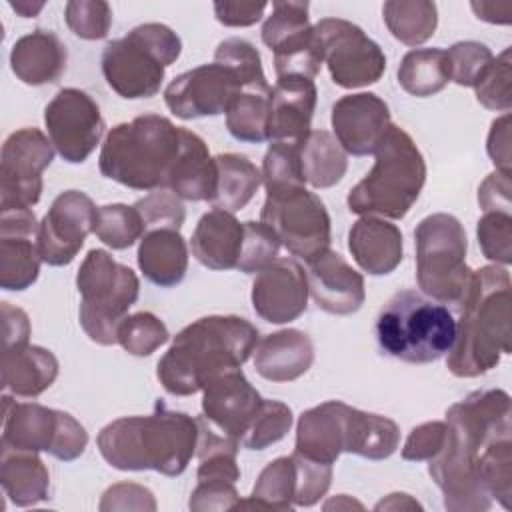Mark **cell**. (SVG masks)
<instances>
[{
	"label": "cell",
	"mask_w": 512,
	"mask_h": 512,
	"mask_svg": "<svg viewBox=\"0 0 512 512\" xmlns=\"http://www.w3.org/2000/svg\"><path fill=\"white\" fill-rule=\"evenodd\" d=\"M446 440L428 474L450 512H482L512 498V406L506 390H474L446 410Z\"/></svg>",
	"instance_id": "cell-1"
},
{
	"label": "cell",
	"mask_w": 512,
	"mask_h": 512,
	"mask_svg": "<svg viewBox=\"0 0 512 512\" xmlns=\"http://www.w3.org/2000/svg\"><path fill=\"white\" fill-rule=\"evenodd\" d=\"M258 340V328L242 316H202L174 336L158 360L156 376L168 394L192 396L214 376L240 368Z\"/></svg>",
	"instance_id": "cell-2"
},
{
	"label": "cell",
	"mask_w": 512,
	"mask_h": 512,
	"mask_svg": "<svg viewBox=\"0 0 512 512\" xmlns=\"http://www.w3.org/2000/svg\"><path fill=\"white\" fill-rule=\"evenodd\" d=\"M510 290L512 280L506 266L490 264L472 270L458 302L456 338L446 356V366L454 376L476 378L510 354Z\"/></svg>",
	"instance_id": "cell-3"
},
{
	"label": "cell",
	"mask_w": 512,
	"mask_h": 512,
	"mask_svg": "<svg viewBox=\"0 0 512 512\" xmlns=\"http://www.w3.org/2000/svg\"><path fill=\"white\" fill-rule=\"evenodd\" d=\"M198 418L156 400L150 416H124L106 424L96 438L102 458L116 470H154L180 476L198 446Z\"/></svg>",
	"instance_id": "cell-4"
},
{
	"label": "cell",
	"mask_w": 512,
	"mask_h": 512,
	"mask_svg": "<svg viewBox=\"0 0 512 512\" xmlns=\"http://www.w3.org/2000/svg\"><path fill=\"white\" fill-rule=\"evenodd\" d=\"M182 128L160 114L116 124L100 150L102 176L132 190H168L182 154Z\"/></svg>",
	"instance_id": "cell-5"
},
{
	"label": "cell",
	"mask_w": 512,
	"mask_h": 512,
	"mask_svg": "<svg viewBox=\"0 0 512 512\" xmlns=\"http://www.w3.org/2000/svg\"><path fill=\"white\" fill-rule=\"evenodd\" d=\"M372 170L348 192V210L358 216L402 220L426 182V162L412 136L390 124L376 146Z\"/></svg>",
	"instance_id": "cell-6"
},
{
	"label": "cell",
	"mask_w": 512,
	"mask_h": 512,
	"mask_svg": "<svg viewBox=\"0 0 512 512\" xmlns=\"http://www.w3.org/2000/svg\"><path fill=\"white\" fill-rule=\"evenodd\" d=\"M374 330L382 354L430 364L450 352L456 320L446 304L416 290H398L380 310Z\"/></svg>",
	"instance_id": "cell-7"
},
{
	"label": "cell",
	"mask_w": 512,
	"mask_h": 512,
	"mask_svg": "<svg viewBox=\"0 0 512 512\" xmlns=\"http://www.w3.org/2000/svg\"><path fill=\"white\" fill-rule=\"evenodd\" d=\"M180 52L182 40L170 26L146 22L104 46L102 74L106 84L126 100L152 98Z\"/></svg>",
	"instance_id": "cell-8"
},
{
	"label": "cell",
	"mask_w": 512,
	"mask_h": 512,
	"mask_svg": "<svg viewBox=\"0 0 512 512\" xmlns=\"http://www.w3.org/2000/svg\"><path fill=\"white\" fill-rule=\"evenodd\" d=\"M76 288L82 298L78 320L86 336L100 346L118 344V326L140 294L136 272L110 252L92 248L78 268Z\"/></svg>",
	"instance_id": "cell-9"
},
{
	"label": "cell",
	"mask_w": 512,
	"mask_h": 512,
	"mask_svg": "<svg viewBox=\"0 0 512 512\" xmlns=\"http://www.w3.org/2000/svg\"><path fill=\"white\" fill-rule=\"evenodd\" d=\"M416 282L422 294L458 304L472 270L466 264L468 240L462 222L446 212L422 218L414 230Z\"/></svg>",
	"instance_id": "cell-10"
},
{
	"label": "cell",
	"mask_w": 512,
	"mask_h": 512,
	"mask_svg": "<svg viewBox=\"0 0 512 512\" xmlns=\"http://www.w3.org/2000/svg\"><path fill=\"white\" fill-rule=\"evenodd\" d=\"M2 446L48 452L58 460L72 462L88 446L86 428L68 412L38 402H16L2 396Z\"/></svg>",
	"instance_id": "cell-11"
},
{
	"label": "cell",
	"mask_w": 512,
	"mask_h": 512,
	"mask_svg": "<svg viewBox=\"0 0 512 512\" xmlns=\"http://www.w3.org/2000/svg\"><path fill=\"white\" fill-rule=\"evenodd\" d=\"M260 222L272 228L280 244L304 262H312L326 252L332 240L326 204L304 186L266 190Z\"/></svg>",
	"instance_id": "cell-12"
},
{
	"label": "cell",
	"mask_w": 512,
	"mask_h": 512,
	"mask_svg": "<svg viewBox=\"0 0 512 512\" xmlns=\"http://www.w3.org/2000/svg\"><path fill=\"white\" fill-rule=\"evenodd\" d=\"M314 34L334 84L362 88L382 78L384 50L358 24L344 18H322L314 24Z\"/></svg>",
	"instance_id": "cell-13"
},
{
	"label": "cell",
	"mask_w": 512,
	"mask_h": 512,
	"mask_svg": "<svg viewBox=\"0 0 512 512\" xmlns=\"http://www.w3.org/2000/svg\"><path fill=\"white\" fill-rule=\"evenodd\" d=\"M54 160L50 138L38 128L12 132L0 154V212L28 210L42 196V172Z\"/></svg>",
	"instance_id": "cell-14"
},
{
	"label": "cell",
	"mask_w": 512,
	"mask_h": 512,
	"mask_svg": "<svg viewBox=\"0 0 512 512\" xmlns=\"http://www.w3.org/2000/svg\"><path fill=\"white\" fill-rule=\"evenodd\" d=\"M54 150L70 164H82L98 146L106 122L96 100L80 88H62L44 108Z\"/></svg>",
	"instance_id": "cell-15"
},
{
	"label": "cell",
	"mask_w": 512,
	"mask_h": 512,
	"mask_svg": "<svg viewBox=\"0 0 512 512\" xmlns=\"http://www.w3.org/2000/svg\"><path fill=\"white\" fill-rule=\"evenodd\" d=\"M240 90V78L228 66L212 62L178 74L164 88V102L176 118L194 120L226 114Z\"/></svg>",
	"instance_id": "cell-16"
},
{
	"label": "cell",
	"mask_w": 512,
	"mask_h": 512,
	"mask_svg": "<svg viewBox=\"0 0 512 512\" xmlns=\"http://www.w3.org/2000/svg\"><path fill=\"white\" fill-rule=\"evenodd\" d=\"M96 206L80 190L60 192L38 226V250L48 266H68L94 232Z\"/></svg>",
	"instance_id": "cell-17"
},
{
	"label": "cell",
	"mask_w": 512,
	"mask_h": 512,
	"mask_svg": "<svg viewBox=\"0 0 512 512\" xmlns=\"http://www.w3.org/2000/svg\"><path fill=\"white\" fill-rule=\"evenodd\" d=\"M202 416L226 438L242 442L264 398L240 368L214 376L202 388Z\"/></svg>",
	"instance_id": "cell-18"
},
{
	"label": "cell",
	"mask_w": 512,
	"mask_h": 512,
	"mask_svg": "<svg viewBox=\"0 0 512 512\" xmlns=\"http://www.w3.org/2000/svg\"><path fill=\"white\" fill-rule=\"evenodd\" d=\"M308 278L292 258H276L256 272L252 282V308L270 324H286L300 318L308 306Z\"/></svg>",
	"instance_id": "cell-19"
},
{
	"label": "cell",
	"mask_w": 512,
	"mask_h": 512,
	"mask_svg": "<svg viewBox=\"0 0 512 512\" xmlns=\"http://www.w3.org/2000/svg\"><path fill=\"white\" fill-rule=\"evenodd\" d=\"M38 222L32 208L0 212V288L22 292L40 274Z\"/></svg>",
	"instance_id": "cell-20"
},
{
	"label": "cell",
	"mask_w": 512,
	"mask_h": 512,
	"mask_svg": "<svg viewBox=\"0 0 512 512\" xmlns=\"http://www.w3.org/2000/svg\"><path fill=\"white\" fill-rule=\"evenodd\" d=\"M334 138L346 154L368 156L376 152L390 122L388 104L374 92L346 94L332 104Z\"/></svg>",
	"instance_id": "cell-21"
},
{
	"label": "cell",
	"mask_w": 512,
	"mask_h": 512,
	"mask_svg": "<svg viewBox=\"0 0 512 512\" xmlns=\"http://www.w3.org/2000/svg\"><path fill=\"white\" fill-rule=\"evenodd\" d=\"M306 278L310 298L328 314H354L366 300L364 276L330 248L308 262Z\"/></svg>",
	"instance_id": "cell-22"
},
{
	"label": "cell",
	"mask_w": 512,
	"mask_h": 512,
	"mask_svg": "<svg viewBox=\"0 0 512 512\" xmlns=\"http://www.w3.org/2000/svg\"><path fill=\"white\" fill-rule=\"evenodd\" d=\"M318 102L314 80L302 76L278 78L272 86L268 108V140L300 142L312 124Z\"/></svg>",
	"instance_id": "cell-23"
},
{
	"label": "cell",
	"mask_w": 512,
	"mask_h": 512,
	"mask_svg": "<svg viewBox=\"0 0 512 512\" xmlns=\"http://www.w3.org/2000/svg\"><path fill=\"white\" fill-rule=\"evenodd\" d=\"M354 262L372 276L394 272L404 258V238L396 224L378 216L358 218L348 232Z\"/></svg>",
	"instance_id": "cell-24"
},
{
	"label": "cell",
	"mask_w": 512,
	"mask_h": 512,
	"mask_svg": "<svg viewBox=\"0 0 512 512\" xmlns=\"http://www.w3.org/2000/svg\"><path fill=\"white\" fill-rule=\"evenodd\" d=\"M256 372L270 382H292L314 362V344L298 328H284L258 340L252 352Z\"/></svg>",
	"instance_id": "cell-25"
},
{
	"label": "cell",
	"mask_w": 512,
	"mask_h": 512,
	"mask_svg": "<svg viewBox=\"0 0 512 512\" xmlns=\"http://www.w3.org/2000/svg\"><path fill=\"white\" fill-rule=\"evenodd\" d=\"M68 50L52 30H34L12 44L10 68L28 86L54 84L66 70Z\"/></svg>",
	"instance_id": "cell-26"
},
{
	"label": "cell",
	"mask_w": 512,
	"mask_h": 512,
	"mask_svg": "<svg viewBox=\"0 0 512 512\" xmlns=\"http://www.w3.org/2000/svg\"><path fill=\"white\" fill-rule=\"evenodd\" d=\"M244 240V222L224 210H210L200 216L192 238V256L208 270H236Z\"/></svg>",
	"instance_id": "cell-27"
},
{
	"label": "cell",
	"mask_w": 512,
	"mask_h": 512,
	"mask_svg": "<svg viewBox=\"0 0 512 512\" xmlns=\"http://www.w3.org/2000/svg\"><path fill=\"white\" fill-rule=\"evenodd\" d=\"M58 376L54 352L34 344L2 348V390L20 398H36Z\"/></svg>",
	"instance_id": "cell-28"
},
{
	"label": "cell",
	"mask_w": 512,
	"mask_h": 512,
	"mask_svg": "<svg viewBox=\"0 0 512 512\" xmlns=\"http://www.w3.org/2000/svg\"><path fill=\"white\" fill-rule=\"evenodd\" d=\"M346 402L328 400L300 414L296 424V452L334 464L344 452Z\"/></svg>",
	"instance_id": "cell-29"
},
{
	"label": "cell",
	"mask_w": 512,
	"mask_h": 512,
	"mask_svg": "<svg viewBox=\"0 0 512 512\" xmlns=\"http://www.w3.org/2000/svg\"><path fill=\"white\" fill-rule=\"evenodd\" d=\"M140 272L160 288L180 284L188 270V246L180 230L156 228L140 238L138 246Z\"/></svg>",
	"instance_id": "cell-30"
},
{
	"label": "cell",
	"mask_w": 512,
	"mask_h": 512,
	"mask_svg": "<svg viewBox=\"0 0 512 512\" xmlns=\"http://www.w3.org/2000/svg\"><path fill=\"white\" fill-rule=\"evenodd\" d=\"M0 484L10 502L20 508L50 498V472L38 452L32 450L2 446Z\"/></svg>",
	"instance_id": "cell-31"
},
{
	"label": "cell",
	"mask_w": 512,
	"mask_h": 512,
	"mask_svg": "<svg viewBox=\"0 0 512 512\" xmlns=\"http://www.w3.org/2000/svg\"><path fill=\"white\" fill-rule=\"evenodd\" d=\"M216 188V164L206 142L192 130L182 128V154L174 166L168 190L180 200H210Z\"/></svg>",
	"instance_id": "cell-32"
},
{
	"label": "cell",
	"mask_w": 512,
	"mask_h": 512,
	"mask_svg": "<svg viewBox=\"0 0 512 512\" xmlns=\"http://www.w3.org/2000/svg\"><path fill=\"white\" fill-rule=\"evenodd\" d=\"M400 444L398 424L374 412H364L346 404L344 412V452L368 460H384Z\"/></svg>",
	"instance_id": "cell-33"
},
{
	"label": "cell",
	"mask_w": 512,
	"mask_h": 512,
	"mask_svg": "<svg viewBox=\"0 0 512 512\" xmlns=\"http://www.w3.org/2000/svg\"><path fill=\"white\" fill-rule=\"evenodd\" d=\"M216 164V188L208 204L214 210L238 212L258 192L262 184V172L244 154L224 152L214 156Z\"/></svg>",
	"instance_id": "cell-34"
},
{
	"label": "cell",
	"mask_w": 512,
	"mask_h": 512,
	"mask_svg": "<svg viewBox=\"0 0 512 512\" xmlns=\"http://www.w3.org/2000/svg\"><path fill=\"white\" fill-rule=\"evenodd\" d=\"M298 156L304 180L312 188H332L348 170L346 152L328 130H310L298 142Z\"/></svg>",
	"instance_id": "cell-35"
},
{
	"label": "cell",
	"mask_w": 512,
	"mask_h": 512,
	"mask_svg": "<svg viewBox=\"0 0 512 512\" xmlns=\"http://www.w3.org/2000/svg\"><path fill=\"white\" fill-rule=\"evenodd\" d=\"M450 82V64L442 48H414L398 66V84L416 98L438 94Z\"/></svg>",
	"instance_id": "cell-36"
},
{
	"label": "cell",
	"mask_w": 512,
	"mask_h": 512,
	"mask_svg": "<svg viewBox=\"0 0 512 512\" xmlns=\"http://www.w3.org/2000/svg\"><path fill=\"white\" fill-rule=\"evenodd\" d=\"M272 88L244 86L226 110V128L232 138L250 144H262L268 140V108Z\"/></svg>",
	"instance_id": "cell-37"
},
{
	"label": "cell",
	"mask_w": 512,
	"mask_h": 512,
	"mask_svg": "<svg viewBox=\"0 0 512 512\" xmlns=\"http://www.w3.org/2000/svg\"><path fill=\"white\" fill-rule=\"evenodd\" d=\"M382 18L396 40L418 46L434 36L438 8L430 0H388L382 6Z\"/></svg>",
	"instance_id": "cell-38"
},
{
	"label": "cell",
	"mask_w": 512,
	"mask_h": 512,
	"mask_svg": "<svg viewBox=\"0 0 512 512\" xmlns=\"http://www.w3.org/2000/svg\"><path fill=\"white\" fill-rule=\"evenodd\" d=\"M296 494V462L290 456H280L264 466L258 474L250 498L238 500L236 508H266L292 510Z\"/></svg>",
	"instance_id": "cell-39"
},
{
	"label": "cell",
	"mask_w": 512,
	"mask_h": 512,
	"mask_svg": "<svg viewBox=\"0 0 512 512\" xmlns=\"http://www.w3.org/2000/svg\"><path fill=\"white\" fill-rule=\"evenodd\" d=\"M274 52V72L278 78L302 76L314 80L324 62L322 48L316 40L314 26L284 40Z\"/></svg>",
	"instance_id": "cell-40"
},
{
	"label": "cell",
	"mask_w": 512,
	"mask_h": 512,
	"mask_svg": "<svg viewBox=\"0 0 512 512\" xmlns=\"http://www.w3.org/2000/svg\"><path fill=\"white\" fill-rule=\"evenodd\" d=\"M94 234L112 250H126L146 234V228L134 206L106 204L96 210Z\"/></svg>",
	"instance_id": "cell-41"
},
{
	"label": "cell",
	"mask_w": 512,
	"mask_h": 512,
	"mask_svg": "<svg viewBox=\"0 0 512 512\" xmlns=\"http://www.w3.org/2000/svg\"><path fill=\"white\" fill-rule=\"evenodd\" d=\"M170 332L166 324L152 312L140 310L126 316L116 332L118 344L132 356H150L166 344Z\"/></svg>",
	"instance_id": "cell-42"
},
{
	"label": "cell",
	"mask_w": 512,
	"mask_h": 512,
	"mask_svg": "<svg viewBox=\"0 0 512 512\" xmlns=\"http://www.w3.org/2000/svg\"><path fill=\"white\" fill-rule=\"evenodd\" d=\"M294 416L288 404L264 398L260 412L244 434L240 446L248 450H266L268 446L280 442L292 428Z\"/></svg>",
	"instance_id": "cell-43"
},
{
	"label": "cell",
	"mask_w": 512,
	"mask_h": 512,
	"mask_svg": "<svg viewBox=\"0 0 512 512\" xmlns=\"http://www.w3.org/2000/svg\"><path fill=\"white\" fill-rule=\"evenodd\" d=\"M476 100L496 112L508 114L512 108V50L504 48L488 66L484 76L474 86Z\"/></svg>",
	"instance_id": "cell-44"
},
{
	"label": "cell",
	"mask_w": 512,
	"mask_h": 512,
	"mask_svg": "<svg viewBox=\"0 0 512 512\" xmlns=\"http://www.w3.org/2000/svg\"><path fill=\"white\" fill-rule=\"evenodd\" d=\"M214 62L228 66L244 86H262L266 82V74L262 68V58L256 46L244 38L230 36L224 38L214 52Z\"/></svg>",
	"instance_id": "cell-45"
},
{
	"label": "cell",
	"mask_w": 512,
	"mask_h": 512,
	"mask_svg": "<svg viewBox=\"0 0 512 512\" xmlns=\"http://www.w3.org/2000/svg\"><path fill=\"white\" fill-rule=\"evenodd\" d=\"M260 172L266 190L306 186L298 156V142H272L264 154Z\"/></svg>",
	"instance_id": "cell-46"
},
{
	"label": "cell",
	"mask_w": 512,
	"mask_h": 512,
	"mask_svg": "<svg viewBox=\"0 0 512 512\" xmlns=\"http://www.w3.org/2000/svg\"><path fill=\"white\" fill-rule=\"evenodd\" d=\"M310 4L308 2H292V0H274L272 12L262 24V42L274 50L284 40L312 28L308 18Z\"/></svg>",
	"instance_id": "cell-47"
},
{
	"label": "cell",
	"mask_w": 512,
	"mask_h": 512,
	"mask_svg": "<svg viewBox=\"0 0 512 512\" xmlns=\"http://www.w3.org/2000/svg\"><path fill=\"white\" fill-rule=\"evenodd\" d=\"M66 26L82 40H102L112 26V8L104 0H70L64 6Z\"/></svg>",
	"instance_id": "cell-48"
},
{
	"label": "cell",
	"mask_w": 512,
	"mask_h": 512,
	"mask_svg": "<svg viewBox=\"0 0 512 512\" xmlns=\"http://www.w3.org/2000/svg\"><path fill=\"white\" fill-rule=\"evenodd\" d=\"M450 64V80L458 86L474 88L494 60L490 48L476 40H462L446 50Z\"/></svg>",
	"instance_id": "cell-49"
},
{
	"label": "cell",
	"mask_w": 512,
	"mask_h": 512,
	"mask_svg": "<svg viewBox=\"0 0 512 512\" xmlns=\"http://www.w3.org/2000/svg\"><path fill=\"white\" fill-rule=\"evenodd\" d=\"M280 240L264 222H244V240L236 270L244 274H256L278 258Z\"/></svg>",
	"instance_id": "cell-50"
},
{
	"label": "cell",
	"mask_w": 512,
	"mask_h": 512,
	"mask_svg": "<svg viewBox=\"0 0 512 512\" xmlns=\"http://www.w3.org/2000/svg\"><path fill=\"white\" fill-rule=\"evenodd\" d=\"M476 236L480 250L488 260L500 266L512 262V214L484 212L478 220Z\"/></svg>",
	"instance_id": "cell-51"
},
{
	"label": "cell",
	"mask_w": 512,
	"mask_h": 512,
	"mask_svg": "<svg viewBox=\"0 0 512 512\" xmlns=\"http://www.w3.org/2000/svg\"><path fill=\"white\" fill-rule=\"evenodd\" d=\"M134 208L138 210L146 232L156 228L180 230L186 218L182 200L170 190H152L148 196L136 200Z\"/></svg>",
	"instance_id": "cell-52"
},
{
	"label": "cell",
	"mask_w": 512,
	"mask_h": 512,
	"mask_svg": "<svg viewBox=\"0 0 512 512\" xmlns=\"http://www.w3.org/2000/svg\"><path fill=\"white\" fill-rule=\"evenodd\" d=\"M296 462V494L294 506H314L330 488L332 464L308 458L300 452H292Z\"/></svg>",
	"instance_id": "cell-53"
},
{
	"label": "cell",
	"mask_w": 512,
	"mask_h": 512,
	"mask_svg": "<svg viewBox=\"0 0 512 512\" xmlns=\"http://www.w3.org/2000/svg\"><path fill=\"white\" fill-rule=\"evenodd\" d=\"M444 440H446V422L442 420L424 422L410 430L402 448V458L410 462L430 460L442 450Z\"/></svg>",
	"instance_id": "cell-54"
},
{
	"label": "cell",
	"mask_w": 512,
	"mask_h": 512,
	"mask_svg": "<svg viewBox=\"0 0 512 512\" xmlns=\"http://www.w3.org/2000/svg\"><path fill=\"white\" fill-rule=\"evenodd\" d=\"M102 512L106 510H156L154 494L134 482H118L102 494L98 504Z\"/></svg>",
	"instance_id": "cell-55"
},
{
	"label": "cell",
	"mask_w": 512,
	"mask_h": 512,
	"mask_svg": "<svg viewBox=\"0 0 512 512\" xmlns=\"http://www.w3.org/2000/svg\"><path fill=\"white\" fill-rule=\"evenodd\" d=\"M240 496L232 482H198L190 494V510H228L236 508Z\"/></svg>",
	"instance_id": "cell-56"
},
{
	"label": "cell",
	"mask_w": 512,
	"mask_h": 512,
	"mask_svg": "<svg viewBox=\"0 0 512 512\" xmlns=\"http://www.w3.org/2000/svg\"><path fill=\"white\" fill-rule=\"evenodd\" d=\"M510 174L506 172H492L484 178V182L478 188V204L484 212H504L512 214L510 208Z\"/></svg>",
	"instance_id": "cell-57"
},
{
	"label": "cell",
	"mask_w": 512,
	"mask_h": 512,
	"mask_svg": "<svg viewBox=\"0 0 512 512\" xmlns=\"http://www.w3.org/2000/svg\"><path fill=\"white\" fill-rule=\"evenodd\" d=\"M512 138H510V114H504L496 118L490 126L488 140H486V152L490 160L494 162L496 170L510 174V162H512Z\"/></svg>",
	"instance_id": "cell-58"
},
{
	"label": "cell",
	"mask_w": 512,
	"mask_h": 512,
	"mask_svg": "<svg viewBox=\"0 0 512 512\" xmlns=\"http://www.w3.org/2000/svg\"><path fill=\"white\" fill-rule=\"evenodd\" d=\"M266 8V2H214L216 20L232 28L256 24L264 16Z\"/></svg>",
	"instance_id": "cell-59"
},
{
	"label": "cell",
	"mask_w": 512,
	"mask_h": 512,
	"mask_svg": "<svg viewBox=\"0 0 512 512\" xmlns=\"http://www.w3.org/2000/svg\"><path fill=\"white\" fill-rule=\"evenodd\" d=\"M0 310H2V342H4L2 348L28 344L30 332H32L28 314L22 308L12 306L10 302H2Z\"/></svg>",
	"instance_id": "cell-60"
},
{
	"label": "cell",
	"mask_w": 512,
	"mask_h": 512,
	"mask_svg": "<svg viewBox=\"0 0 512 512\" xmlns=\"http://www.w3.org/2000/svg\"><path fill=\"white\" fill-rule=\"evenodd\" d=\"M470 8L474 10L476 18L492 22V24H508L510 16L508 14H500V10H508L512 8L508 2L504 4H494V2H472Z\"/></svg>",
	"instance_id": "cell-61"
},
{
	"label": "cell",
	"mask_w": 512,
	"mask_h": 512,
	"mask_svg": "<svg viewBox=\"0 0 512 512\" xmlns=\"http://www.w3.org/2000/svg\"><path fill=\"white\" fill-rule=\"evenodd\" d=\"M404 504L410 506V508H422L416 500L410 498V494H402V492L388 494V498L382 500V502H378L374 508H376V510H382V508H392V510H396V508H404Z\"/></svg>",
	"instance_id": "cell-62"
},
{
	"label": "cell",
	"mask_w": 512,
	"mask_h": 512,
	"mask_svg": "<svg viewBox=\"0 0 512 512\" xmlns=\"http://www.w3.org/2000/svg\"><path fill=\"white\" fill-rule=\"evenodd\" d=\"M10 8L20 14L22 18H34L42 8H44V2H30V0H16V2H10Z\"/></svg>",
	"instance_id": "cell-63"
},
{
	"label": "cell",
	"mask_w": 512,
	"mask_h": 512,
	"mask_svg": "<svg viewBox=\"0 0 512 512\" xmlns=\"http://www.w3.org/2000/svg\"><path fill=\"white\" fill-rule=\"evenodd\" d=\"M330 506H334V508H340V506H344V508H352V506H356V508H362V504H360V502L348 500V496H346V494H340L336 500H332V502H326V504H324V510H328Z\"/></svg>",
	"instance_id": "cell-64"
}]
</instances>
